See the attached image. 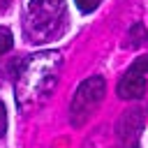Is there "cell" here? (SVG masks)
Listing matches in <instances>:
<instances>
[{"mask_svg":"<svg viewBox=\"0 0 148 148\" xmlns=\"http://www.w3.org/2000/svg\"><path fill=\"white\" fill-rule=\"evenodd\" d=\"M104 92H106V83H104L102 76H90V79H86V81L76 88L74 99H72V106H69V120H72V125L81 127V125L97 111V106H99L102 99H104Z\"/></svg>","mask_w":148,"mask_h":148,"instance_id":"cell-3","label":"cell"},{"mask_svg":"<svg viewBox=\"0 0 148 148\" xmlns=\"http://www.w3.org/2000/svg\"><path fill=\"white\" fill-rule=\"evenodd\" d=\"M62 67V56L58 51H42L28 58L18 79H16V97L23 111L37 109L51 88L58 81V72Z\"/></svg>","mask_w":148,"mask_h":148,"instance_id":"cell-1","label":"cell"},{"mask_svg":"<svg viewBox=\"0 0 148 148\" xmlns=\"http://www.w3.org/2000/svg\"><path fill=\"white\" fill-rule=\"evenodd\" d=\"M65 18L62 0H28L25 9V32L30 42H46L58 32V23Z\"/></svg>","mask_w":148,"mask_h":148,"instance_id":"cell-2","label":"cell"},{"mask_svg":"<svg viewBox=\"0 0 148 148\" xmlns=\"http://www.w3.org/2000/svg\"><path fill=\"white\" fill-rule=\"evenodd\" d=\"M146 39H148V32H146L143 23H134V25L130 28V44H132V46H141Z\"/></svg>","mask_w":148,"mask_h":148,"instance_id":"cell-5","label":"cell"},{"mask_svg":"<svg viewBox=\"0 0 148 148\" xmlns=\"http://www.w3.org/2000/svg\"><path fill=\"white\" fill-rule=\"evenodd\" d=\"M12 46H14V35H12V30L5 28V25H0V56L7 53Z\"/></svg>","mask_w":148,"mask_h":148,"instance_id":"cell-6","label":"cell"},{"mask_svg":"<svg viewBox=\"0 0 148 148\" xmlns=\"http://www.w3.org/2000/svg\"><path fill=\"white\" fill-rule=\"evenodd\" d=\"M7 132V111H5V104L0 102V136Z\"/></svg>","mask_w":148,"mask_h":148,"instance_id":"cell-8","label":"cell"},{"mask_svg":"<svg viewBox=\"0 0 148 148\" xmlns=\"http://www.w3.org/2000/svg\"><path fill=\"white\" fill-rule=\"evenodd\" d=\"M146 74H148V56L136 58L132 62V67L118 83V95L123 99H139L146 92Z\"/></svg>","mask_w":148,"mask_h":148,"instance_id":"cell-4","label":"cell"},{"mask_svg":"<svg viewBox=\"0 0 148 148\" xmlns=\"http://www.w3.org/2000/svg\"><path fill=\"white\" fill-rule=\"evenodd\" d=\"M74 2H76V7H79L83 14H90V12H95V9L99 7L102 0H74Z\"/></svg>","mask_w":148,"mask_h":148,"instance_id":"cell-7","label":"cell"}]
</instances>
